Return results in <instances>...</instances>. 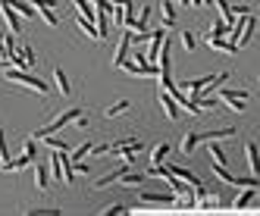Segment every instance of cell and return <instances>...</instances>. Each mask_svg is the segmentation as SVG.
Returning <instances> with one entry per match:
<instances>
[{
	"instance_id": "obj_1",
	"label": "cell",
	"mask_w": 260,
	"mask_h": 216,
	"mask_svg": "<svg viewBox=\"0 0 260 216\" xmlns=\"http://www.w3.org/2000/svg\"><path fill=\"white\" fill-rule=\"evenodd\" d=\"M4 79L7 82H19V85L28 88V91H38V94H47L50 91V85H44L41 79H35V76H28L25 69H16V66H4Z\"/></svg>"
},
{
	"instance_id": "obj_2",
	"label": "cell",
	"mask_w": 260,
	"mask_h": 216,
	"mask_svg": "<svg viewBox=\"0 0 260 216\" xmlns=\"http://www.w3.org/2000/svg\"><path fill=\"white\" fill-rule=\"evenodd\" d=\"M248 97H251V91H235V88H219V100L229 106L232 113H245V103H248Z\"/></svg>"
},
{
	"instance_id": "obj_3",
	"label": "cell",
	"mask_w": 260,
	"mask_h": 216,
	"mask_svg": "<svg viewBox=\"0 0 260 216\" xmlns=\"http://www.w3.org/2000/svg\"><path fill=\"white\" fill-rule=\"evenodd\" d=\"M254 31H257V16H254V13H248V16H245V25L238 28V34L232 38V44H235L238 50H241V47H248V44H251V38H254Z\"/></svg>"
},
{
	"instance_id": "obj_4",
	"label": "cell",
	"mask_w": 260,
	"mask_h": 216,
	"mask_svg": "<svg viewBox=\"0 0 260 216\" xmlns=\"http://www.w3.org/2000/svg\"><path fill=\"white\" fill-rule=\"evenodd\" d=\"M122 69L128 72V76H138V79H157L160 76V66L157 63H132V60H125Z\"/></svg>"
},
{
	"instance_id": "obj_5",
	"label": "cell",
	"mask_w": 260,
	"mask_h": 216,
	"mask_svg": "<svg viewBox=\"0 0 260 216\" xmlns=\"http://www.w3.org/2000/svg\"><path fill=\"white\" fill-rule=\"evenodd\" d=\"M138 204L141 207H173L176 204V194H157V191H138Z\"/></svg>"
},
{
	"instance_id": "obj_6",
	"label": "cell",
	"mask_w": 260,
	"mask_h": 216,
	"mask_svg": "<svg viewBox=\"0 0 260 216\" xmlns=\"http://www.w3.org/2000/svg\"><path fill=\"white\" fill-rule=\"evenodd\" d=\"M0 19L10 25V34H22V22H19V13L10 7V0H0Z\"/></svg>"
},
{
	"instance_id": "obj_7",
	"label": "cell",
	"mask_w": 260,
	"mask_h": 216,
	"mask_svg": "<svg viewBox=\"0 0 260 216\" xmlns=\"http://www.w3.org/2000/svg\"><path fill=\"white\" fill-rule=\"evenodd\" d=\"M128 50H132V31H122L119 34V44H116V53H113V66H122L128 60Z\"/></svg>"
},
{
	"instance_id": "obj_8",
	"label": "cell",
	"mask_w": 260,
	"mask_h": 216,
	"mask_svg": "<svg viewBox=\"0 0 260 216\" xmlns=\"http://www.w3.org/2000/svg\"><path fill=\"white\" fill-rule=\"evenodd\" d=\"M160 106H163V113H166V119H170V122H179L182 110H179V103H176V100H173L170 94H166L163 88H160Z\"/></svg>"
},
{
	"instance_id": "obj_9",
	"label": "cell",
	"mask_w": 260,
	"mask_h": 216,
	"mask_svg": "<svg viewBox=\"0 0 260 216\" xmlns=\"http://www.w3.org/2000/svg\"><path fill=\"white\" fill-rule=\"evenodd\" d=\"M204 41H207V47H210V50H219V53H226V57L238 53V47H235L229 38H210V34H204Z\"/></svg>"
},
{
	"instance_id": "obj_10",
	"label": "cell",
	"mask_w": 260,
	"mask_h": 216,
	"mask_svg": "<svg viewBox=\"0 0 260 216\" xmlns=\"http://www.w3.org/2000/svg\"><path fill=\"white\" fill-rule=\"evenodd\" d=\"M128 151H141V138H122V141H116L113 148H110V154L113 157H122V154H128Z\"/></svg>"
},
{
	"instance_id": "obj_11",
	"label": "cell",
	"mask_w": 260,
	"mask_h": 216,
	"mask_svg": "<svg viewBox=\"0 0 260 216\" xmlns=\"http://www.w3.org/2000/svg\"><path fill=\"white\" fill-rule=\"evenodd\" d=\"M254 201H257V185H248V188L232 201V210H245V207H251Z\"/></svg>"
},
{
	"instance_id": "obj_12",
	"label": "cell",
	"mask_w": 260,
	"mask_h": 216,
	"mask_svg": "<svg viewBox=\"0 0 260 216\" xmlns=\"http://www.w3.org/2000/svg\"><path fill=\"white\" fill-rule=\"evenodd\" d=\"M147 182V175L144 172H135V169H125L122 175H119V185L122 188H138V185H144Z\"/></svg>"
},
{
	"instance_id": "obj_13",
	"label": "cell",
	"mask_w": 260,
	"mask_h": 216,
	"mask_svg": "<svg viewBox=\"0 0 260 216\" xmlns=\"http://www.w3.org/2000/svg\"><path fill=\"white\" fill-rule=\"evenodd\" d=\"M245 157H248V169H251V175H257V172H260V160H257V141H248V144H245Z\"/></svg>"
},
{
	"instance_id": "obj_14",
	"label": "cell",
	"mask_w": 260,
	"mask_h": 216,
	"mask_svg": "<svg viewBox=\"0 0 260 216\" xmlns=\"http://www.w3.org/2000/svg\"><path fill=\"white\" fill-rule=\"evenodd\" d=\"M201 141H204V132H188V135L182 138V144H179V148H182V154H185V157H188V154L198 148Z\"/></svg>"
},
{
	"instance_id": "obj_15",
	"label": "cell",
	"mask_w": 260,
	"mask_h": 216,
	"mask_svg": "<svg viewBox=\"0 0 260 216\" xmlns=\"http://www.w3.org/2000/svg\"><path fill=\"white\" fill-rule=\"evenodd\" d=\"M119 163H122V160H119ZM125 169H132V166H128V163H122V166H119L116 172H107V175H101L98 182H94V188H107V185H113V182H119V175H122Z\"/></svg>"
},
{
	"instance_id": "obj_16",
	"label": "cell",
	"mask_w": 260,
	"mask_h": 216,
	"mask_svg": "<svg viewBox=\"0 0 260 216\" xmlns=\"http://www.w3.org/2000/svg\"><path fill=\"white\" fill-rule=\"evenodd\" d=\"M53 85H57V91H60L63 97L72 94V85H69V79H66V72H63V69H53Z\"/></svg>"
},
{
	"instance_id": "obj_17",
	"label": "cell",
	"mask_w": 260,
	"mask_h": 216,
	"mask_svg": "<svg viewBox=\"0 0 260 216\" xmlns=\"http://www.w3.org/2000/svg\"><path fill=\"white\" fill-rule=\"evenodd\" d=\"M160 10H163V28L170 31V28L176 25V4H173V0H163Z\"/></svg>"
},
{
	"instance_id": "obj_18",
	"label": "cell",
	"mask_w": 260,
	"mask_h": 216,
	"mask_svg": "<svg viewBox=\"0 0 260 216\" xmlns=\"http://www.w3.org/2000/svg\"><path fill=\"white\" fill-rule=\"evenodd\" d=\"M10 7H13L16 13H19L22 19H35V16H38V10H35L31 4H22V0H10Z\"/></svg>"
},
{
	"instance_id": "obj_19",
	"label": "cell",
	"mask_w": 260,
	"mask_h": 216,
	"mask_svg": "<svg viewBox=\"0 0 260 216\" xmlns=\"http://www.w3.org/2000/svg\"><path fill=\"white\" fill-rule=\"evenodd\" d=\"M207 151H210V160H213V163H222V166L229 163V160H226V151H222L213 138H207Z\"/></svg>"
},
{
	"instance_id": "obj_20",
	"label": "cell",
	"mask_w": 260,
	"mask_h": 216,
	"mask_svg": "<svg viewBox=\"0 0 260 216\" xmlns=\"http://www.w3.org/2000/svg\"><path fill=\"white\" fill-rule=\"evenodd\" d=\"M31 163H35V157L22 154V157H16V160H10V163H7V169H13V172H22V169H28Z\"/></svg>"
},
{
	"instance_id": "obj_21",
	"label": "cell",
	"mask_w": 260,
	"mask_h": 216,
	"mask_svg": "<svg viewBox=\"0 0 260 216\" xmlns=\"http://www.w3.org/2000/svg\"><path fill=\"white\" fill-rule=\"evenodd\" d=\"M76 22H79V31H82V34H88L91 41H101V38H98V28H94V22H88L85 16H76Z\"/></svg>"
},
{
	"instance_id": "obj_22",
	"label": "cell",
	"mask_w": 260,
	"mask_h": 216,
	"mask_svg": "<svg viewBox=\"0 0 260 216\" xmlns=\"http://www.w3.org/2000/svg\"><path fill=\"white\" fill-rule=\"evenodd\" d=\"M35 185H38V191H44L50 185V169L47 166H35Z\"/></svg>"
},
{
	"instance_id": "obj_23",
	"label": "cell",
	"mask_w": 260,
	"mask_h": 216,
	"mask_svg": "<svg viewBox=\"0 0 260 216\" xmlns=\"http://www.w3.org/2000/svg\"><path fill=\"white\" fill-rule=\"evenodd\" d=\"M213 4H216V10H219V19L226 22V25H232V22H235V13H232V7L226 4V0H213Z\"/></svg>"
},
{
	"instance_id": "obj_24",
	"label": "cell",
	"mask_w": 260,
	"mask_h": 216,
	"mask_svg": "<svg viewBox=\"0 0 260 216\" xmlns=\"http://www.w3.org/2000/svg\"><path fill=\"white\" fill-rule=\"evenodd\" d=\"M128 106H132L128 100H116V103H110L107 110H104V116H107V119H113V116H122V113L128 110Z\"/></svg>"
},
{
	"instance_id": "obj_25",
	"label": "cell",
	"mask_w": 260,
	"mask_h": 216,
	"mask_svg": "<svg viewBox=\"0 0 260 216\" xmlns=\"http://www.w3.org/2000/svg\"><path fill=\"white\" fill-rule=\"evenodd\" d=\"M76 10H79V16H85L88 22H94V16H98V10L88 4V0H76Z\"/></svg>"
},
{
	"instance_id": "obj_26",
	"label": "cell",
	"mask_w": 260,
	"mask_h": 216,
	"mask_svg": "<svg viewBox=\"0 0 260 216\" xmlns=\"http://www.w3.org/2000/svg\"><path fill=\"white\" fill-rule=\"evenodd\" d=\"M166 157H170V144L163 141V144H157V148L151 151V163H163Z\"/></svg>"
},
{
	"instance_id": "obj_27",
	"label": "cell",
	"mask_w": 260,
	"mask_h": 216,
	"mask_svg": "<svg viewBox=\"0 0 260 216\" xmlns=\"http://www.w3.org/2000/svg\"><path fill=\"white\" fill-rule=\"evenodd\" d=\"M210 38H226V34H229V25L226 22H222V19H216V22H210Z\"/></svg>"
},
{
	"instance_id": "obj_28",
	"label": "cell",
	"mask_w": 260,
	"mask_h": 216,
	"mask_svg": "<svg viewBox=\"0 0 260 216\" xmlns=\"http://www.w3.org/2000/svg\"><path fill=\"white\" fill-rule=\"evenodd\" d=\"M10 151H7V135H4V129H0V169H7V163H10Z\"/></svg>"
},
{
	"instance_id": "obj_29",
	"label": "cell",
	"mask_w": 260,
	"mask_h": 216,
	"mask_svg": "<svg viewBox=\"0 0 260 216\" xmlns=\"http://www.w3.org/2000/svg\"><path fill=\"white\" fill-rule=\"evenodd\" d=\"M19 57H22V63H25V69H28V66H35V50H31L28 44H22V47H19Z\"/></svg>"
},
{
	"instance_id": "obj_30",
	"label": "cell",
	"mask_w": 260,
	"mask_h": 216,
	"mask_svg": "<svg viewBox=\"0 0 260 216\" xmlns=\"http://www.w3.org/2000/svg\"><path fill=\"white\" fill-rule=\"evenodd\" d=\"M101 213H104V216H122V213H132V210H125L122 204H110V207H104Z\"/></svg>"
},
{
	"instance_id": "obj_31",
	"label": "cell",
	"mask_w": 260,
	"mask_h": 216,
	"mask_svg": "<svg viewBox=\"0 0 260 216\" xmlns=\"http://www.w3.org/2000/svg\"><path fill=\"white\" fill-rule=\"evenodd\" d=\"M44 144L50 151H66V141H60V138H53V135H44Z\"/></svg>"
},
{
	"instance_id": "obj_32",
	"label": "cell",
	"mask_w": 260,
	"mask_h": 216,
	"mask_svg": "<svg viewBox=\"0 0 260 216\" xmlns=\"http://www.w3.org/2000/svg\"><path fill=\"white\" fill-rule=\"evenodd\" d=\"M179 41H182V47L188 50V53L194 50V34H191V31H182V34H179Z\"/></svg>"
},
{
	"instance_id": "obj_33",
	"label": "cell",
	"mask_w": 260,
	"mask_h": 216,
	"mask_svg": "<svg viewBox=\"0 0 260 216\" xmlns=\"http://www.w3.org/2000/svg\"><path fill=\"white\" fill-rule=\"evenodd\" d=\"M38 16H41V19H44V22H47L50 28L60 22V19H57V13H53V10H38Z\"/></svg>"
},
{
	"instance_id": "obj_34",
	"label": "cell",
	"mask_w": 260,
	"mask_h": 216,
	"mask_svg": "<svg viewBox=\"0 0 260 216\" xmlns=\"http://www.w3.org/2000/svg\"><path fill=\"white\" fill-rule=\"evenodd\" d=\"M88 151H91V144L85 141V144H79V148L69 154V160H82V157H88Z\"/></svg>"
},
{
	"instance_id": "obj_35",
	"label": "cell",
	"mask_w": 260,
	"mask_h": 216,
	"mask_svg": "<svg viewBox=\"0 0 260 216\" xmlns=\"http://www.w3.org/2000/svg\"><path fill=\"white\" fill-rule=\"evenodd\" d=\"M35 10H57V0H31Z\"/></svg>"
},
{
	"instance_id": "obj_36",
	"label": "cell",
	"mask_w": 260,
	"mask_h": 216,
	"mask_svg": "<svg viewBox=\"0 0 260 216\" xmlns=\"http://www.w3.org/2000/svg\"><path fill=\"white\" fill-rule=\"evenodd\" d=\"M88 154H91V157H107V154H110V144H94Z\"/></svg>"
},
{
	"instance_id": "obj_37",
	"label": "cell",
	"mask_w": 260,
	"mask_h": 216,
	"mask_svg": "<svg viewBox=\"0 0 260 216\" xmlns=\"http://www.w3.org/2000/svg\"><path fill=\"white\" fill-rule=\"evenodd\" d=\"M22 154H28V157H35V154H38V148H35V138H25V144H22Z\"/></svg>"
},
{
	"instance_id": "obj_38",
	"label": "cell",
	"mask_w": 260,
	"mask_h": 216,
	"mask_svg": "<svg viewBox=\"0 0 260 216\" xmlns=\"http://www.w3.org/2000/svg\"><path fill=\"white\" fill-rule=\"evenodd\" d=\"M88 4L94 7V10H107L110 13V0H88Z\"/></svg>"
},
{
	"instance_id": "obj_39",
	"label": "cell",
	"mask_w": 260,
	"mask_h": 216,
	"mask_svg": "<svg viewBox=\"0 0 260 216\" xmlns=\"http://www.w3.org/2000/svg\"><path fill=\"white\" fill-rule=\"evenodd\" d=\"M201 4H213V0H201Z\"/></svg>"
},
{
	"instance_id": "obj_40",
	"label": "cell",
	"mask_w": 260,
	"mask_h": 216,
	"mask_svg": "<svg viewBox=\"0 0 260 216\" xmlns=\"http://www.w3.org/2000/svg\"><path fill=\"white\" fill-rule=\"evenodd\" d=\"M173 4H182V0H173Z\"/></svg>"
}]
</instances>
